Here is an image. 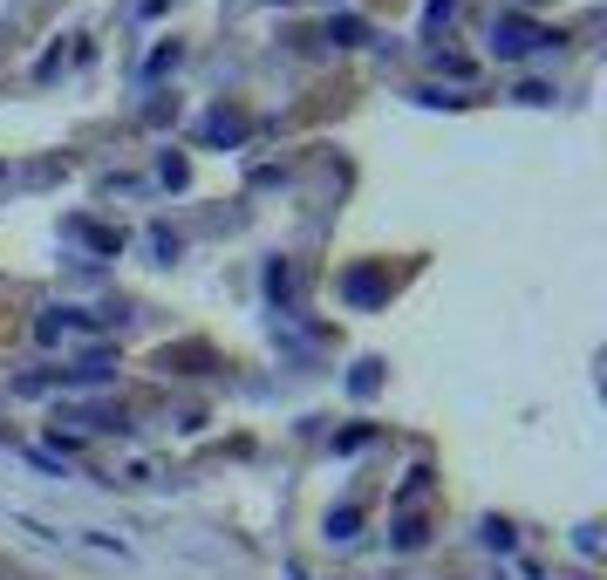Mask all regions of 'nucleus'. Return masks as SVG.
Returning a JSON list of instances; mask_svg holds the SVG:
<instances>
[{"instance_id":"nucleus-1","label":"nucleus","mask_w":607,"mask_h":580,"mask_svg":"<svg viewBox=\"0 0 607 580\" xmlns=\"http://www.w3.org/2000/svg\"><path fill=\"white\" fill-rule=\"evenodd\" d=\"M35 328H41V342H89V335H103L110 321H96V314H82V308H48Z\"/></svg>"},{"instance_id":"nucleus-2","label":"nucleus","mask_w":607,"mask_h":580,"mask_svg":"<svg viewBox=\"0 0 607 580\" xmlns=\"http://www.w3.org/2000/svg\"><path fill=\"white\" fill-rule=\"evenodd\" d=\"M498 48H505V55H519V48H532V28H519V21H505V28H498Z\"/></svg>"},{"instance_id":"nucleus-3","label":"nucleus","mask_w":607,"mask_h":580,"mask_svg":"<svg viewBox=\"0 0 607 580\" xmlns=\"http://www.w3.org/2000/svg\"><path fill=\"white\" fill-rule=\"evenodd\" d=\"M0 178H7V164H0Z\"/></svg>"}]
</instances>
